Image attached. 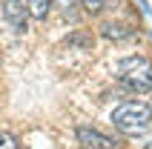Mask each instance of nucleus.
<instances>
[{"label":"nucleus","mask_w":152,"mask_h":149,"mask_svg":"<svg viewBox=\"0 0 152 149\" xmlns=\"http://www.w3.org/2000/svg\"><path fill=\"white\" fill-rule=\"evenodd\" d=\"M112 123L124 135H141L152 126V109L144 100H126L112 112Z\"/></svg>","instance_id":"nucleus-1"},{"label":"nucleus","mask_w":152,"mask_h":149,"mask_svg":"<svg viewBox=\"0 0 152 149\" xmlns=\"http://www.w3.org/2000/svg\"><path fill=\"white\" fill-rule=\"evenodd\" d=\"M118 80L124 89L129 92H152V63H141L135 69H126V72H118Z\"/></svg>","instance_id":"nucleus-2"},{"label":"nucleus","mask_w":152,"mask_h":149,"mask_svg":"<svg viewBox=\"0 0 152 149\" xmlns=\"http://www.w3.org/2000/svg\"><path fill=\"white\" fill-rule=\"evenodd\" d=\"M3 20L12 26L15 34H23L29 29V9L23 0H3Z\"/></svg>","instance_id":"nucleus-3"},{"label":"nucleus","mask_w":152,"mask_h":149,"mask_svg":"<svg viewBox=\"0 0 152 149\" xmlns=\"http://www.w3.org/2000/svg\"><path fill=\"white\" fill-rule=\"evenodd\" d=\"M75 138H77V143H80V149L83 146H115V141H112L109 135L98 132V129H92V126H77Z\"/></svg>","instance_id":"nucleus-4"},{"label":"nucleus","mask_w":152,"mask_h":149,"mask_svg":"<svg viewBox=\"0 0 152 149\" xmlns=\"http://www.w3.org/2000/svg\"><path fill=\"white\" fill-rule=\"evenodd\" d=\"M101 34L106 37V40H129L132 34H135V29H129V26L124 23H115V20H109V23L101 26Z\"/></svg>","instance_id":"nucleus-5"},{"label":"nucleus","mask_w":152,"mask_h":149,"mask_svg":"<svg viewBox=\"0 0 152 149\" xmlns=\"http://www.w3.org/2000/svg\"><path fill=\"white\" fill-rule=\"evenodd\" d=\"M26 9H29V17L46 20V15H49V9H52V0H26Z\"/></svg>","instance_id":"nucleus-6"},{"label":"nucleus","mask_w":152,"mask_h":149,"mask_svg":"<svg viewBox=\"0 0 152 149\" xmlns=\"http://www.w3.org/2000/svg\"><path fill=\"white\" fill-rule=\"evenodd\" d=\"M69 46H83V49H89L92 46V34H72V37H66Z\"/></svg>","instance_id":"nucleus-7"},{"label":"nucleus","mask_w":152,"mask_h":149,"mask_svg":"<svg viewBox=\"0 0 152 149\" xmlns=\"http://www.w3.org/2000/svg\"><path fill=\"white\" fill-rule=\"evenodd\" d=\"M0 149H17V141L12 132H3L0 129Z\"/></svg>","instance_id":"nucleus-8"},{"label":"nucleus","mask_w":152,"mask_h":149,"mask_svg":"<svg viewBox=\"0 0 152 149\" xmlns=\"http://www.w3.org/2000/svg\"><path fill=\"white\" fill-rule=\"evenodd\" d=\"M103 3H106V0H83V9L89 12V15H98V12L103 9Z\"/></svg>","instance_id":"nucleus-9"},{"label":"nucleus","mask_w":152,"mask_h":149,"mask_svg":"<svg viewBox=\"0 0 152 149\" xmlns=\"http://www.w3.org/2000/svg\"><path fill=\"white\" fill-rule=\"evenodd\" d=\"M83 149H118V146H83Z\"/></svg>","instance_id":"nucleus-10"},{"label":"nucleus","mask_w":152,"mask_h":149,"mask_svg":"<svg viewBox=\"0 0 152 149\" xmlns=\"http://www.w3.org/2000/svg\"><path fill=\"white\" fill-rule=\"evenodd\" d=\"M60 3H63V6H72V3H75V0H60Z\"/></svg>","instance_id":"nucleus-11"},{"label":"nucleus","mask_w":152,"mask_h":149,"mask_svg":"<svg viewBox=\"0 0 152 149\" xmlns=\"http://www.w3.org/2000/svg\"><path fill=\"white\" fill-rule=\"evenodd\" d=\"M144 149H152V143H149V146H144Z\"/></svg>","instance_id":"nucleus-12"}]
</instances>
